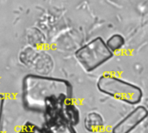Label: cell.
<instances>
[{"mask_svg": "<svg viewBox=\"0 0 148 133\" xmlns=\"http://www.w3.org/2000/svg\"><path fill=\"white\" fill-rule=\"evenodd\" d=\"M114 53L108 49L105 41L101 37H95L87 44L78 49L75 52L77 61L82 68L90 72L108 62Z\"/></svg>", "mask_w": 148, "mask_h": 133, "instance_id": "cell-3", "label": "cell"}, {"mask_svg": "<svg viewBox=\"0 0 148 133\" xmlns=\"http://www.w3.org/2000/svg\"><path fill=\"white\" fill-rule=\"evenodd\" d=\"M97 85L101 92L130 105H136L142 98L140 88L110 74L101 76Z\"/></svg>", "mask_w": 148, "mask_h": 133, "instance_id": "cell-2", "label": "cell"}, {"mask_svg": "<svg viewBox=\"0 0 148 133\" xmlns=\"http://www.w3.org/2000/svg\"><path fill=\"white\" fill-rule=\"evenodd\" d=\"M85 126L90 132H98L103 127V119L100 114L91 112L85 118Z\"/></svg>", "mask_w": 148, "mask_h": 133, "instance_id": "cell-5", "label": "cell"}, {"mask_svg": "<svg viewBox=\"0 0 148 133\" xmlns=\"http://www.w3.org/2000/svg\"><path fill=\"white\" fill-rule=\"evenodd\" d=\"M69 91V87L63 80L36 76H28L25 78L24 97L34 106L36 102L39 105L42 101L45 103L50 98H64Z\"/></svg>", "mask_w": 148, "mask_h": 133, "instance_id": "cell-1", "label": "cell"}, {"mask_svg": "<svg viewBox=\"0 0 148 133\" xmlns=\"http://www.w3.org/2000/svg\"><path fill=\"white\" fill-rule=\"evenodd\" d=\"M147 116V111L145 107H137L114 126L113 133H130L146 119Z\"/></svg>", "mask_w": 148, "mask_h": 133, "instance_id": "cell-4", "label": "cell"}, {"mask_svg": "<svg viewBox=\"0 0 148 133\" xmlns=\"http://www.w3.org/2000/svg\"><path fill=\"white\" fill-rule=\"evenodd\" d=\"M2 104H3V101H2V99L0 98V113H1V109H2Z\"/></svg>", "mask_w": 148, "mask_h": 133, "instance_id": "cell-7", "label": "cell"}, {"mask_svg": "<svg viewBox=\"0 0 148 133\" xmlns=\"http://www.w3.org/2000/svg\"><path fill=\"white\" fill-rule=\"evenodd\" d=\"M124 44H125V39L120 34H114L111 36L106 43L107 46L113 53L121 50L123 47Z\"/></svg>", "mask_w": 148, "mask_h": 133, "instance_id": "cell-6", "label": "cell"}]
</instances>
